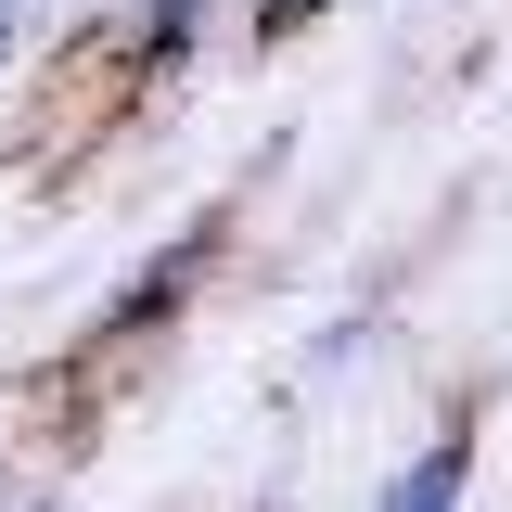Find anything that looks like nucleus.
<instances>
[{"instance_id":"1","label":"nucleus","mask_w":512,"mask_h":512,"mask_svg":"<svg viewBox=\"0 0 512 512\" xmlns=\"http://www.w3.org/2000/svg\"><path fill=\"white\" fill-rule=\"evenodd\" d=\"M384 512H461V436H448V448H423V461L384 487Z\"/></svg>"},{"instance_id":"2","label":"nucleus","mask_w":512,"mask_h":512,"mask_svg":"<svg viewBox=\"0 0 512 512\" xmlns=\"http://www.w3.org/2000/svg\"><path fill=\"white\" fill-rule=\"evenodd\" d=\"M295 13H320V0H256V26H295Z\"/></svg>"},{"instance_id":"3","label":"nucleus","mask_w":512,"mask_h":512,"mask_svg":"<svg viewBox=\"0 0 512 512\" xmlns=\"http://www.w3.org/2000/svg\"><path fill=\"white\" fill-rule=\"evenodd\" d=\"M0 39H13V0H0Z\"/></svg>"}]
</instances>
